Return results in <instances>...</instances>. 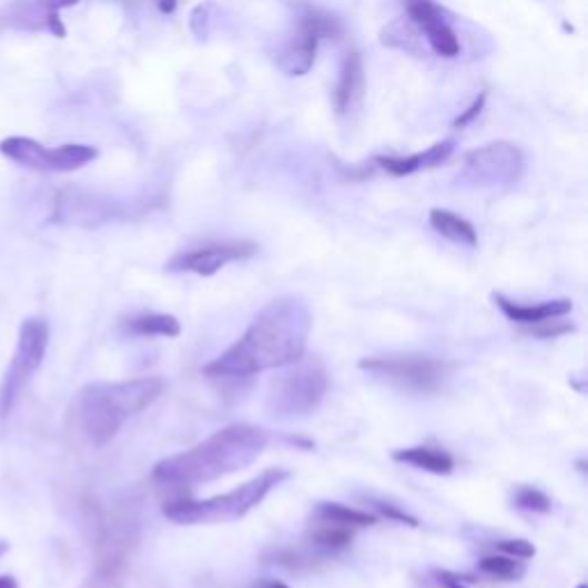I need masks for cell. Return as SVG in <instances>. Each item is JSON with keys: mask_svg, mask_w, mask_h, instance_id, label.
<instances>
[{"mask_svg": "<svg viewBox=\"0 0 588 588\" xmlns=\"http://www.w3.org/2000/svg\"><path fill=\"white\" fill-rule=\"evenodd\" d=\"M313 315L300 297H276L260 311L244 336L203 368L207 377H249L278 371L306 354Z\"/></svg>", "mask_w": 588, "mask_h": 588, "instance_id": "6da1fadb", "label": "cell"}, {"mask_svg": "<svg viewBox=\"0 0 588 588\" xmlns=\"http://www.w3.org/2000/svg\"><path fill=\"white\" fill-rule=\"evenodd\" d=\"M270 437L263 428L235 423L193 448L171 455L152 469V478L161 485L193 487L237 474L253 465L267 448Z\"/></svg>", "mask_w": 588, "mask_h": 588, "instance_id": "7a4b0ae2", "label": "cell"}, {"mask_svg": "<svg viewBox=\"0 0 588 588\" xmlns=\"http://www.w3.org/2000/svg\"><path fill=\"white\" fill-rule=\"evenodd\" d=\"M163 394L161 377H139L129 382L88 384L74 401V418L83 437L102 448L111 444L124 423L148 409Z\"/></svg>", "mask_w": 588, "mask_h": 588, "instance_id": "3957f363", "label": "cell"}, {"mask_svg": "<svg viewBox=\"0 0 588 588\" xmlns=\"http://www.w3.org/2000/svg\"><path fill=\"white\" fill-rule=\"evenodd\" d=\"M287 478L290 472L285 469H267L227 495H219L205 501H171L163 506V515L175 521V525H221V521H235L263 504L272 489Z\"/></svg>", "mask_w": 588, "mask_h": 588, "instance_id": "277c9868", "label": "cell"}, {"mask_svg": "<svg viewBox=\"0 0 588 588\" xmlns=\"http://www.w3.org/2000/svg\"><path fill=\"white\" fill-rule=\"evenodd\" d=\"M326 391H330V373L317 356L304 354L297 362L272 379L267 394V412L274 418H304L320 409Z\"/></svg>", "mask_w": 588, "mask_h": 588, "instance_id": "5b68a950", "label": "cell"}, {"mask_svg": "<svg viewBox=\"0 0 588 588\" xmlns=\"http://www.w3.org/2000/svg\"><path fill=\"white\" fill-rule=\"evenodd\" d=\"M49 338L51 330L47 320L42 317L23 320L14 356L3 375V382H0V423L10 418L19 398L23 396L28 382L42 368L49 349Z\"/></svg>", "mask_w": 588, "mask_h": 588, "instance_id": "8992f818", "label": "cell"}, {"mask_svg": "<svg viewBox=\"0 0 588 588\" xmlns=\"http://www.w3.org/2000/svg\"><path fill=\"white\" fill-rule=\"evenodd\" d=\"M343 32L345 28L338 17L311 6L302 8L294 32L278 51V68L287 77H306L315 64L320 42L338 40L343 38Z\"/></svg>", "mask_w": 588, "mask_h": 588, "instance_id": "52a82bcc", "label": "cell"}, {"mask_svg": "<svg viewBox=\"0 0 588 588\" xmlns=\"http://www.w3.org/2000/svg\"><path fill=\"white\" fill-rule=\"evenodd\" d=\"M527 171V156L510 141H495L472 150L463 159V180L474 186H506L519 182Z\"/></svg>", "mask_w": 588, "mask_h": 588, "instance_id": "ba28073f", "label": "cell"}, {"mask_svg": "<svg viewBox=\"0 0 588 588\" xmlns=\"http://www.w3.org/2000/svg\"><path fill=\"white\" fill-rule=\"evenodd\" d=\"M0 152H3L10 161L19 163V166L42 171V173H72L83 166H88L90 161L97 159V148L92 145H81V143H70L60 145L53 150H47L42 143L26 139V136H12L0 143Z\"/></svg>", "mask_w": 588, "mask_h": 588, "instance_id": "9c48e42d", "label": "cell"}, {"mask_svg": "<svg viewBox=\"0 0 588 588\" xmlns=\"http://www.w3.org/2000/svg\"><path fill=\"white\" fill-rule=\"evenodd\" d=\"M358 368L394 384L409 394H435L446 377V366L430 356H398V358H362Z\"/></svg>", "mask_w": 588, "mask_h": 588, "instance_id": "30bf717a", "label": "cell"}, {"mask_svg": "<svg viewBox=\"0 0 588 588\" xmlns=\"http://www.w3.org/2000/svg\"><path fill=\"white\" fill-rule=\"evenodd\" d=\"M407 21L426 36L428 47L433 49L435 55L439 58H457L463 53L460 36L453 28L448 12L437 6L435 0H403Z\"/></svg>", "mask_w": 588, "mask_h": 588, "instance_id": "8fae6325", "label": "cell"}, {"mask_svg": "<svg viewBox=\"0 0 588 588\" xmlns=\"http://www.w3.org/2000/svg\"><path fill=\"white\" fill-rule=\"evenodd\" d=\"M257 253V244L253 242H225V244H207L201 249H191L178 253L171 263L169 272H191L199 276H214L227 263L253 257Z\"/></svg>", "mask_w": 588, "mask_h": 588, "instance_id": "7c38bea8", "label": "cell"}, {"mask_svg": "<svg viewBox=\"0 0 588 588\" xmlns=\"http://www.w3.org/2000/svg\"><path fill=\"white\" fill-rule=\"evenodd\" d=\"M79 0H17L10 8V26L49 30L55 38H64V26L60 21V10L74 8Z\"/></svg>", "mask_w": 588, "mask_h": 588, "instance_id": "4fadbf2b", "label": "cell"}, {"mask_svg": "<svg viewBox=\"0 0 588 588\" xmlns=\"http://www.w3.org/2000/svg\"><path fill=\"white\" fill-rule=\"evenodd\" d=\"M366 90V70L364 60L356 51H349L341 64L338 83L334 88V107L338 115H349L354 109H358L364 100Z\"/></svg>", "mask_w": 588, "mask_h": 588, "instance_id": "5bb4252c", "label": "cell"}, {"mask_svg": "<svg viewBox=\"0 0 588 588\" xmlns=\"http://www.w3.org/2000/svg\"><path fill=\"white\" fill-rule=\"evenodd\" d=\"M453 150H455L453 141H442L428 150L409 154V156H382L379 154L373 161L377 163V169L386 171L388 175L405 178V175H414L418 171H428V169L442 166V163H446L450 159Z\"/></svg>", "mask_w": 588, "mask_h": 588, "instance_id": "9a60e30c", "label": "cell"}, {"mask_svg": "<svg viewBox=\"0 0 588 588\" xmlns=\"http://www.w3.org/2000/svg\"><path fill=\"white\" fill-rule=\"evenodd\" d=\"M495 304L497 308L510 320L521 326H531L551 317H564L572 311L570 300H554V302H540V304H517L510 302L504 294H495Z\"/></svg>", "mask_w": 588, "mask_h": 588, "instance_id": "2e32d148", "label": "cell"}, {"mask_svg": "<svg viewBox=\"0 0 588 588\" xmlns=\"http://www.w3.org/2000/svg\"><path fill=\"white\" fill-rule=\"evenodd\" d=\"M394 460L416 467L420 472L435 474V476H448L455 469L453 455H448L442 448H430V446H412V448L394 450Z\"/></svg>", "mask_w": 588, "mask_h": 588, "instance_id": "e0dca14e", "label": "cell"}, {"mask_svg": "<svg viewBox=\"0 0 588 588\" xmlns=\"http://www.w3.org/2000/svg\"><path fill=\"white\" fill-rule=\"evenodd\" d=\"M430 225H433L435 233H439L442 237H446L453 244H460L467 249L478 246L476 227L460 214L448 212V210H433L430 212Z\"/></svg>", "mask_w": 588, "mask_h": 588, "instance_id": "ac0fdd59", "label": "cell"}, {"mask_svg": "<svg viewBox=\"0 0 588 588\" xmlns=\"http://www.w3.org/2000/svg\"><path fill=\"white\" fill-rule=\"evenodd\" d=\"M315 519L322 525H334V527H347V529H364L377 525V515H371L366 510H356L343 504H320L315 510Z\"/></svg>", "mask_w": 588, "mask_h": 588, "instance_id": "d6986e66", "label": "cell"}, {"mask_svg": "<svg viewBox=\"0 0 588 588\" xmlns=\"http://www.w3.org/2000/svg\"><path fill=\"white\" fill-rule=\"evenodd\" d=\"M126 330L134 336L178 338L182 334V324L178 322V317L166 315V313H145V315H136L129 320Z\"/></svg>", "mask_w": 588, "mask_h": 588, "instance_id": "ffe728a7", "label": "cell"}, {"mask_svg": "<svg viewBox=\"0 0 588 588\" xmlns=\"http://www.w3.org/2000/svg\"><path fill=\"white\" fill-rule=\"evenodd\" d=\"M308 543L313 545L315 551L324 554V557H332L349 547L352 543V529L347 527H334V525H322L308 536Z\"/></svg>", "mask_w": 588, "mask_h": 588, "instance_id": "44dd1931", "label": "cell"}, {"mask_svg": "<svg viewBox=\"0 0 588 588\" xmlns=\"http://www.w3.org/2000/svg\"><path fill=\"white\" fill-rule=\"evenodd\" d=\"M480 570L489 577H497L504 581L519 579L521 575H525V566H521V561L510 559V557H506V554H489V557H483Z\"/></svg>", "mask_w": 588, "mask_h": 588, "instance_id": "7402d4cb", "label": "cell"}, {"mask_svg": "<svg viewBox=\"0 0 588 588\" xmlns=\"http://www.w3.org/2000/svg\"><path fill=\"white\" fill-rule=\"evenodd\" d=\"M515 506L519 510H527V513H538L545 515L551 510V499L540 493L538 487H529V485H521L517 493H515Z\"/></svg>", "mask_w": 588, "mask_h": 588, "instance_id": "603a6c76", "label": "cell"}, {"mask_svg": "<svg viewBox=\"0 0 588 588\" xmlns=\"http://www.w3.org/2000/svg\"><path fill=\"white\" fill-rule=\"evenodd\" d=\"M124 572L122 568H102L94 566V572L85 579L81 588H122L124 586Z\"/></svg>", "mask_w": 588, "mask_h": 588, "instance_id": "cb8c5ba5", "label": "cell"}, {"mask_svg": "<svg viewBox=\"0 0 588 588\" xmlns=\"http://www.w3.org/2000/svg\"><path fill=\"white\" fill-rule=\"evenodd\" d=\"M527 330H529V334H534L538 338H559L564 334H572L575 326L570 322H561L559 317H551V320L531 324V326H527Z\"/></svg>", "mask_w": 588, "mask_h": 588, "instance_id": "d4e9b609", "label": "cell"}, {"mask_svg": "<svg viewBox=\"0 0 588 588\" xmlns=\"http://www.w3.org/2000/svg\"><path fill=\"white\" fill-rule=\"evenodd\" d=\"M497 549L501 554H506V557L510 559H517V561H529L536 557V545L525 540V538H517V540H501L497 545Z\"/></svg>", "mask_w": 588, "mask_h": 588, "instance_id": "484cf974", "label": "cell"}, {"mask_svg": "<svg viewBox=\"0 0 588 588\" xmlns=\"http://www.w3.org/2000/svg\"><path fill=\"white\" fill-rule=\"evenodd\" d=\"M214 8H216L214 3H203V6H199V8H195L191 12V30L199 38H207L210 36V30H212V17H210V12Z\"/></svg>", "mask_w": 588, "mask_h": 588, "instance_id": "4316f807", "label": "cell"}, {"mask_svg": "<svg viewBox=\"0 0 588 588\" xmlns=\"http://www.w3.org/2000/svg\"><path fill=\"white\" fill-rule=\"evenodd\" d=\"M371 504H373V508H375L382 517H386V519L403 521V525H407V527H418V519L412 517L409 513L401 510L398 506H391V504H384V501H371Z\"/></svg>", "mask_w": 588, "mask_h": 588, "instance_id": "83f0119b", "label": "cell"}, {"mask_svg": "<svg viewBox=\"0 0 588 588\" xmlns=\"http://www.w3.org/2000/svg\"><path fill=\"white\" fill-rule=\"evenodd\" d=\"M485 102H487V92H480V94L476 97V100L472 102V107L455 118L453 126H455V129H463V126L472 124V122H474V120H476V118L483 113V109H485Z\"/></svg>", "mask_w": 588, "mask_h": 588, "instance_id": "f1b7e54d", "label": "cell"}, {"mask_svg": "<svg viewBox=\"0 0 588 588\" xmlns=\"http://www.w3.org/2000/svg\"><path fill=\"white\" fill-rule=\"evenodd\" d=\"M435 577H437V581H439L444 588H467V586L463 584L460 577H455V575H450V572H446V570H437Z\"/></svg>", "mask_w": 588, "mask_h": 588, "instance_id": "f546056e", "label": "cell"}, {"mask_svg": "<svg viewBox=\"0 0 588 588\" xmlns=\"http://www.w3.org/2000/svg\"><path fill=\"white\" fill-rule=\"evenodd\" d=\"M253 588H290V586H285L278 579H263V581H257Z\"/></svg>", "mask_w": 588, "mask_h": 588, "instance_id": "4dcf8cb0", "label": "cell"}, {"mask_svg": "<svg viewBox=\"0 0 588 588\" xmlns=\"http://www.w3.org/2000/svg\"><path fill=\"white\" fill-rule=\"evenodd\" d=\"M178 8V0H159V10L163 14H173Z\"/></svg>", "mask_w": 588, "mask_h": 588, "instance_id": "1f68e13d", "label": "cell"}, {"mask_svg": "<svg viewBox=\"0 0 588 588\" xmlns=\"http://www.w3.org/2000/svg\"><path fill=\"white\" fill-rule=\"evenodd\" d=\"M0 588H19V581L12 575H0Z\"/></svg>", "mask_w": 588, "mask_h": 588, "instance_id": "d6a6232c", "label": "cell"}, {"mask_svg": "<svg viewBox=\"0 0 588 588\" xmlns=\"http://www.w3.org/2000/svg\"><path fill=\"white\" fill-rule=\"evenodd\" d=\"M8 549H10V543H6V540H0V557H6V554H8Z\"/></svg>", "mask_w": 588, "mask_h": 588, "instance_id": "836d02e7", "label": "cell"}, {"mask_svg": "<svg viewBox=\"0 0 588 588\" xmlns=\"http://www.w3.org/2000/svg\"><path fill=\"white\" fill-rule=\"evenodd\" d=\"M577 588H588V586H586V584H579V586H577Z\"/></svg>", "mask_w": 588, "mask_h": 588, "instance_id": "e575fe53", "label": "cell"}]
</instances>
